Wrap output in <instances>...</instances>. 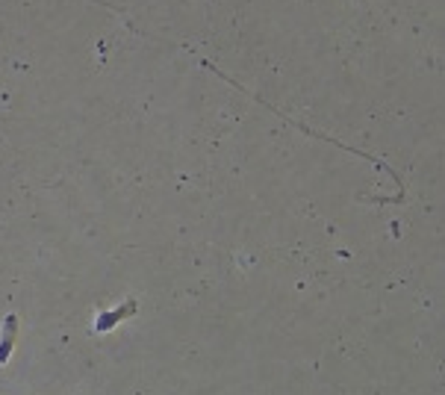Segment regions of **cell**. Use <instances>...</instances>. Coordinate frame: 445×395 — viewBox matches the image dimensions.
Masks as SVG:
<instances>
[{"label": "cell", "instance_id": "1", "mask_svg": "<svg viewBox=\"0 0 445 395\" xmlns=\"http://www.w3.org/2000/svg\"><path fill=\"white\" fill-rule=\"evenodd\" d=\"M136 310H139V304L133 301V298L121 301L118 307H113V310H97L92 331H95L97 336H104V334H109V331H115L121 322H127L130 316H136Z\"/></svg>", "mask_w": 445, "mask_h": 395}, {"label": "cell", "instance_id": "2", "mask_svg": "<svg viewBox=\"0 0 445 395\" xmlns=\"http://www.w3.org/2000/svg\"><path fill=\"white\" fill-rule=\"evenodd\" d=\"M15 339H18V316L9 313L3 325H0V366L9 363V357L15 351Z\"/></svg>", "mask_w": 445, "mask_h": 395}]
</instances>
